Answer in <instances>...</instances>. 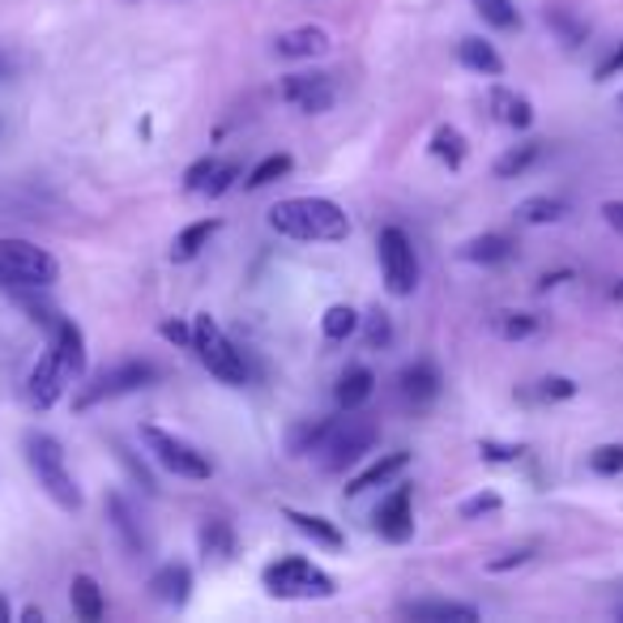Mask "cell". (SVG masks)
Instances as JSON below:
<instances>
[{"label":"cell","mask_w":623,"mask_h":623,"mask_svg":"<svg viewBox=\"0 0 623 623\" xmlns=\"http://www.w3.org/2000/svg\"><path fill=\"white\" fill-rule=\"evenodd\" d=\"M376 257H380V273H384V291L398 299L414 295L419 287V257H414V244L402 227H384L376 240Z\"/></svg>","instance_id":"9c48e42d"},{"label":"cell","mask_w":623,"mask_h":623,"mask_svg":"<svg viewBox=\"0 0 623 623\" xmlns=\"http://www.w3.org/2000/svg\"><path fill=\"white\" fill-rule=\"evenodd\" d=\"M546 402H569V398H576V380L569 376H546L539 389Z\"/></svg>","instance_id":"ee69618b"},{"label":"cell","mask_w":623,"mask_h":623,"mask_svg":"<svg viewBox=\"0 0 623 623\" xmlns=\"http://www.w3.org/2000/svg\"><path fill=\"white\" fill-rule=\"evenodd\" d=\"M539 159H542V145H539V141L513 145L509 154H500V159H495V175H500V180H516V175H525V171L539 163Z\"/></svg>","instance_id":"4dcf8cb0"},{"label":"cell","mask_w":623,"mask_h":623,"mask_svg":"<svg viewBox=\"0 0 623 623\" xmlns=\"http://www.w3.org/2000/svg\"><path fill=\"white\" fill-rule=\"evenodd\" d=\"M363 338H368V346H372V351H384V346L393 342V325H389V316H384L380 308L368 316V333H363Z\"/></svg>","instance_id":"b9f144b4"},{"label":"cell","mask_w":623,"mask_h":623,"mask_svg":"<svg viewBox=\"0 0 623 623\" xmlns=\"http://www.w3.org/2000/svg\"><path fill=\"white\" fill-rule=\"evenodd\" d=\"M491 111H495L500 124H509V129H516V133L534 124V103H530L525 94L509 90V86H495V90H491Z\"/></svg>","instance_id":"603a6c76"},{"label":"cell","mask_w":623,"mask_h":623,"mask_svg":"<svg viewBox=\"0 0 623 623\" xmlns=\"http://www.w3.org/2000/svg\"><path fill=\"white\" fill-rule=\"evenodd\" d=\"M48 342H52L56 354H60V363H64L69 380L86 376V333H82V325H78L73 316H60Z\"/></svg>","instance_id":"e0dca14e"},{"label":"cell","mask_w":623,"mask_h":623,"mask_svg":"<svg viewBox=\"0 0 623 623\" xmlns=\"http://www.w3.org/2000/svg\"><path fill=\"white\" fill-rule=\"evenodd\" d=\"M111 449H115V458H120V465H124V470H129V474H133V483L141 491H145V495H159V479H154V474H150V465H145V461L137 458L133 449H129V444H124V440H115V435H111Z\"/></svg>","instance_id":"d6a6232c"},{"label":"cell","mask_w":623,"mask_h":623,"mask_svg":"<svg viewBox=\"0 0 623 623\" xmlns=\"http://www.w3.org/2000/svg\"><path fill=\"white\" fill-rule=\"evenodd\" d=\"M270 227L295 244H342L351 240V214L329 197H287L270 210Z\"/></svg>","instance_id":"6da1fadb"},{"label":"cell","mask_w":623,"mask_h":623,"mask_svg":"<svg viewBox=\"0 0 623 623\" xmlns=\"http://www.w3.org/2000/svg\"><path fill=\"white\" fill-rule=\"evenodd\" d=\"M60 282V261L30 240H0V291H48Z\"/></svg>","instance_id":"3957f363"},{"label":"cell","mask_w":623,"mask_h":623,"mask_svg":"<svg viewBox=\"0 0 623 623\" xmlns=\"http://www.w3.org/2000/svg\"><path fill=\"white\" fill-rule=\"evenodd\" d=\"M150 597L163 606H189L192 597V569L184 560H167L163 569L150 576Z\"/></svg>","instance_id":"2e32d148"},{"label":"cell","mask_w":623,"mask_h":623,"mask_svg":"<svg viewBox=\"0 0 623 623\" xmlns=\"http://www.w3.org/2000/svg\"><path fill=\"white\" fill-rule=\"evenodd\" d=\"M504 509V500H500V491H474L470 500H461V521H479V516L488 513H500Z\"/></svg>","instance_id":"74e56055"},{"label":"cell","mask_w":623,"mask_h":623,"mask_svg":"<svg viewBox=\"0 0 623 623\" xmlns=\"http://www.w3.org/2000/svg\"><path fill=\"white\" fill-rule=\"evenodd\" d=\"M479 18L488 22L491 30H516L521 27V13H516L513 0H474Z\"/></svg>","instance_id":"d590c367"},{"label":"cell","mask_w":623,"mask_h":623,"mask_svg":"<svg viewBox=\"0 0 623 623\" xmlns=\"http://www.w3.org/2000/svg\"><path fill=\"white\" fill-rule=\"evenodd\" d=\"M218 231H222V218H201V222H189L180 235H175V244H171V261H197L205 248H210V240H214Z\"/></svg>","instance_id":"7402d4cb"},{"label":"cell","mask_w":623,"mask_h":623,"mask_svg":"<svg viewBox=\"0 0 623 623\" xmlns=\"http://www.w3.org/2000/svg\"><path fill=\"white\" fill-rule=\"evenodd\" d=\"M354 329H359V312H354L351 303H333L325 316H321V333H325L329 342H346Z\"/></svg>","instance_id":"836d02e7"},{"label":"cell","mask_w":623,"mask_h":623,"mask_svg":"<svg viewBox=\"0 0 623 623\" xmlns=\"http://www.w3.org/2000/svg\"><path fill=\"white\" fill-rule=\"evenodd\" d=\"M458 60L470 73H483V78H500L504 73V56L495 52L488 39H461Z\"/></svg>","instance_id":"83f0119b"},{"label":"cell","mask_w":623,"mask_h":623,"mask_svg":"<svg viewBox=\"0 0 623 623\" xmlns=\"http://www.w3.org/2000/svg\"><path fill=\"white\" fill-rule=\"evenodd\" d=\"M141 444H145V453L159 461L167 474H175V479H189V483L214 479V461H210V453H201L184 435L163 432V428L150 423V428H141Z\"/></svg>","instance_id":"ba28073f"},{"label":"cell","mask_w":623,"mask_h":623,"mask_svg":"<svg viewBox=\"0 0 623 623\" xmlns=\"http://www.w3.org/2000/svg\"><path fill=\"white\" fill-rule=\"evenodd\" d=\"M611 299H615V303H623V278L615 282V291H611Z\"/></svg>","instance_id":"816d5d0a"},{"label":"cell","mask_w":623,"mask_h":623,"mask_svg":"<svg viewBox=\"0 0 623 623\" xmlns=\"http://www.w3.org/2000/svg\"><path fill=\"white\" fill-rule=\"evenodd\" d=\"M516 244L509 235H500V231H488V235H474L470 244L461 248V257L470 261V265H509L513 261Z\"/></svg>","instance_id":"cb8c5ba5"},{"label":"cell","mask_w":623,"mask_h":623,"mask_svg":"<svg viewBox=\"0 0 623 623\" xmlns=\"http://www.w3.org/2000/svg\"><path fill=\"white\" fill-rule=\"evenodd\" d=\"M620 111H623V94H620Z\"/></svg>","instance_id":"db71d44e"},{"label":"cell","mask_w":623,"mask_h":623,"mask_svg":"<svg viewBox=\"0 0 623 623\" xmlns=\"http://www.w3.org/2000/svg\"><path fill=\"white\" fill-rule=\"evenodd\" d=\"M602 218H606V227H615L623 235V201H602Z\"/></svg>","instance_id":"c3c4849f"},{"label":"cell","mask_w":623,"mask_h":623,"mask_svg":"<svg viewBox=\"0 0 623 623\" xmlns=\"http://www.w3.org/2000/svg\"><path fill=\"white\" fill-rule=\"evenodd\" d=\"M218 163H222V159H214V154H201V159H197V163L184 171V189H189V192H205V184L214 180Z\"/></svg>","instance_id":"ab89813d"},{"label":"cell","mask_w":623,"mask_h":623,"mask_svg":"<svg viewBox=\"0 0 623 623\" xmlns=\"http://www.w3.org/2000/svg\"><path fill=\"white\" fill-rule=\"evenodd\" d=\"M564 214H569V201H564V197H546V192H539V197H525V201L516 205V218H521V222H530V227L560 222Z\"/></svg>","instance_id":"f1b7e54d"},{"label":"cell","mask_w":623,"mask_h":623,"mask_svg":"<svg viewBox=\"0 0 623 623\" xmlns=\"http://www.w3.org/2000/svg\"><path fill=\"white\" fill-rule=\"evenodd\" d=\"M291 167H295V159L291 154H265L261 163L248 171V189H270L273 180H282V175H291Z\"/></svg>","instance_id":"e575fe53"},{"label":"cell","mask_w":623,"mask_h":623,"mask_svg":"<svg viewBox=\"0 0 623 623\" xmlns=\"http://www.w3.org/2000/svg\"><path fill=\"white\" fill-rule=\"evenodd\" d=\"M333 52V34L325 27H295V30H282L278 39H273V56H282V60H316V56H329Z\"/></svg>","instance_id":"5bb4252c"},{"label":"cell","mask_w":623,"mask_h":623,"mask_svg":"<svg viewBox=\"0 0 623 623\" xmlns=\"http://www.w3.org/2000/svg\"><path fill=\"white\" fill-rule=\"evenodd\" d=\"M278 94H282V103H291L303 115H325L338 103V82L325 69H308V73H287L278 82Z\"/></svg>","instance_id":"30bf717a"},{"label":"cell","mask_w":623,"mask_h":623,"mask_svg":"<svg viewBox=\"0 0 623 623\" xmlns=\"http://www.w3.org/2000/svg\"><path fill=\"white\" fill-rule=\"evenodd\" d=\"M372 393H376V372L363 368V363L346 368L342 380H338V389H333V398H338V406L342 410H363L368 402H372Z\"/></svg>","instance_id":"44dd1931"},{"label":"cell","mask_w":623,"mask_h":623,"mask_svg":"<svg viewBox=\"0 0 623 623\" xmlns=\"http://www.w3.org/2000/svg\"><path fill=\"white\" fill-rule=\"evenodd\" d=\"M465 154H470V145H465L461 129H453V124H440V129L432 133V159H440V163H449L453 171H458V167L465 163Z\"/></svg>","instance_id":"f546056e"},{"label":"cell","mask_w":623,"mask_h":623,"mask_svg":"<svg viewBox=\"0 0 623 623\" xmlns=\"http://www.w3.org/2000/svg\"><path fill=\"white\" fill-rule=\"evenodd\" d=\"M590 470L602 474V479H615L623 470V444H597L590 453Z\"/></svg>","instance_id":"f35d334b"},{"label":"cell","mask_w":623,"mask_h":623,"mask_svg":"<svg viewBox=\"0 0 623 623\" xmlns=\"http://www.w3.org/2000/svg\"><path fill=\"white\" fill-rule=\"evenodd\" d=\"M22 620H27V623H43V611H39V606H27V611H22Z\"/></svg>","instance_id":"f907efd6"},{"label":"cell","mask_w":623,"mask_h":623,"mask_svg":"<svg viewBox=\"0 0 623 623\" xmlns=\"http://www.w3.org/2000/svg\"><path fill=\"white\" fill-rule=\"evenodd\" d=\"M542 329V321L534 312H500L495 316V333L504 338V342H525V338H534Z\"/></svg>","instance_id":"1f68e13d"},{"label":"cell","mask_w":623,"mask_h":623,"mask_svg":"<svg viewBox=\"0 0 623 623\" xmlns=\"http://www.w3.org/2000/svg\"><path fill=\"white\" fill-rule=\"evenodd\" d=\"M240 175H244V167L235 163V159H222V163H218V171H214V180L205 184V197H222V192H231Z\"/></svg>","instance_id":"60d3db41"},{"label":"cell","mask_w":623,"mask_h":623,"mask_svg":"<svg viewBox=\"0 0 623 623\" xmlns=\"http://www.w3.org/2000/svg\"><path fill=\"white\" fill-rule=\"evenodd\" d=\"M108 521H111V530H115V539L124 542V551H129V555H137V560H145V555H150V534L141 530L133 504H129L120 491H108Z\"/></svg>","instance_id":"9a60e30c"},{"label":"cell","mask_w":623,"mask_h":623,"mask_svg":"<svg viewBox=\"0 0 623 623\" xmlns=\"http://www.w3.org/2000/svg\"><path fill=\"white\" fill-rule=\"evenodd\" d=\"M22 453H27V465H30V474H34V483L43 488V495L52 500L56 509L78 513L86 500H82V488H78L73 474H69V461H64L60 440L48 432H39V428H30V432L22 435Z\"/></svg>","instance_id":"7a4b0ae2"},{"label":"cell","mask_w":623,"mask_h":623,"mask_svg":"<svg viewBox=\"0 0 623 623\" xmlns=\"http://www.w3.org/2000/svg\"><path fill=\"white\" fill-rule=\"evenodd\" d=\"M159 376H163L159 363H150V359H124V363H115L108 372H99L94 380H86L82 389H78V398H73V410H94L103 406V402H115V398H129L137 389H150Z\"/></svg>","instance_id":"52a82bcc"},{"label":"cell","mask_w":623,"mask_h":623,"mask_svg":"<svg viewBox=\"0 0 623 623\" xmlns=\"http://www.w3.org/2000/svg\"><path fill=\"white\" fill-rule=\"evenodd\" d=\"M9 615H13V611H9V602L0 597V620H9Z\"/></svg>","instance_id":"f5cc1de1"},{"label":"cell","mask_w":623,"mask_h":623,"mask_svg":"<svg viewBox=\"0 0 623 623\" xmlns=\"http://www.w3.org/2000/svg\"><path fill=\"white\" fill-rule=\"evenodd\" d=\"M410 470V453L406 449H398V453H384V458H376L368 470H359L351 479V488H346V500H359L363 491L372 488H384V483H393L398 474H406Z\"/></svg>","instance_id":"d6986e66"},{"label":"cell","mask_w":623,"mask_h":623,"mask_svg":"<svg viewBox=\"0 0 623 623\" xmlns=\"http://www.w3.org/2000/svg\"><path fill=\"white\" fill-rule=\"evenodd\" d=\"M572 278V270H555V273H542L539 278V291H551V287H564Z\"/></svg>","instance_id":"681fc988"},{"label":"cell","mask_w":623,"mask_h":623,"mask_svg":"<svg viewBox=\"0 0 623 623\" xmlns=\"http://www.w3.org/2000/svg\"><path fill=\"white\" fill-rule=\"evenodd\" d=\"M372 525H376L380 539L393 542V546H402V542L414 539V491L410 488L389 491L376 504V513H372Z\"/></svg>","instance_id":"8fae6325"},{"label":"cell","mask_w":623,"mask_h":623,"mask_svg":"<svg viewBox=\"0 0 623 623\" xmlns=\"http://www.w3.org/2000/svg\"><path fill=\"white\" fill-rule=\"evenodd\" d=\"M329 428H333V419H299L295 428L287 432V453L291 458H316Z\"/></svg>","instance_id":"484cf974"},{"label":"cell","mask_w":623,"mask_h":623,"mask_svg":"<svg viewBox=\"0 0 623 623\" xmlns=\"http://www.w3.org/2000/svg\"><path fill=\"white\" fill-rule=\"evenodd\" d=\"M440 368H435L432 359H414L402 368V376H398V393H402V402L410 410H428L440 398Z\"/></svg>","instance_id":"4fadbf2b"},{"label":"cell","mask_w":623,"mask_h":623,"mask_svg":"<svg viewBox=\"0 0 623 623\" xmlns=\"http://www.w3.org/2000/svg\"><path fill=\"white\" fill-rule=\"evenodd\" d=\"M159 333H163L167 342H175V346H189V351H192V325H184V321H163V325H159Z\"/></svg>","instance_id":"bcb514c9"},{"label":"cell","mask_w":623,"mask_h":623,"mask_svg":"<svg viewBox=\"0 0 623 623\" xmlns=\"http://www.w3.org/2000/svg\"><path fill=\"white\" fill-rule=\"evenodd\" d=\"M546 27L555 30L569 48H581V43H585V34H590V27H585V22H576L569 9H546Z\"/></svg>","instance_id":"8d00e7d4"},{"label":"cell","mask_w":623,"mask_h":623,"mask_svg":"<svg viewBox=\"0 0 623 623\" xmlns=\"http://www.w3.org/2000/svg\"><path fill=\"white\" fill-rule=\"evenodd\" d=\"M479 453H483V461H491V465H509V461H521V444H500V440H483L479 444Z\"/></svg>","instance_id":"7bdbcfd3"},{"label":"cell","mask_w":623,"mask_h":623,"mask_svg":"<svg viewBox=\"0 0 623 623\" xmlns=\"http://www.w3.org/2000/svg\"><path fill=\"white\" fill-rule=\"evenodd\" d=\"M380 440V428L372 419H363L359 410H346V419H333V428H329L325 444H321V465H325L329 474H342V470H351L354 461H363L372 449H376Z\"/></svg>","instance_id":"8992f818"},{"label":"cell","mask_w":623,"mask_h":623,"mask_svg":"<svg viewBox=\"0 0 623 623\" xmlns=\"http://www.w3.org/2000/svg\"><path fill=\"white\" fill-rule=\"evenodd\" d=\"M534 560V551L530 546H521V551H504V555H495L488 564V572H509V569H521V564H530Z\"/></svg>","instance_id":"f6af8a7d"},{"label":"cell","mask_w":623,"mask_h":623,"mask_svg":"<svg viewBox=\"0 0 623 623\" xmlns=\"http://www.w3.org/2000/svg\"><path fill=\"white\" fill-rule=\"evenodd\" d=\"M402 615L432 623H474L479 620V606L453 602V597H419V602H402Z\"/></svg>","instance_id":"ac0fdd59"},{"label":"cell","mask_w":623,"mask_h":623,"mask_svg":"<svg viewBox=\"0 0 623 623\" xmlns=\"http://www.w3.org/2000/svg\"><path fill=\"white\" fill-rule=\"evenodd\" d=\"M287 521H291V525H295L299 534H303V539H312V542H321V546H329V551H342V546H346V534H342V530H338V525H333V521H329V516H316V513H299V509H287Z\"/></svg>","instance_id":"d4e9b609"},{"label":"cell","mask_w":623,"mask_h":623,"mask_svg":"<svg viewBox=\"0 0 623 623\" xmlns=\"http://www.w3.org/2000/svg\"><path fill=\"white\" fill-rule=\"evenodd\" d=\"M261 585H265L270 597H287V602H312V597L321 602V597L338 594V581L321 564L303 560V555H282V560L265 564Z\"/></svg>","instance_id":"277c9868"},{"label":"cell","mask_w":623,"mask_h":623,"mask_svg":"<svg viewBox=\"0 0 623 623\" xmlns=\"http://www.w3.org/2000/svg\"><path fill=\"white\" fill-rule=\"evenodd\" d=\"M192 351L197 359L205 363V372L222 384H231V389H244L248 384V363H244V351H235V342L222 333L210 312H197L192 316Z\"/></svg>","instance_id":"5b68a950"},{"label":"cell","mask_w":623,"mask_h":623,"mask_svg":"<svg viewBox=\"0 0 623 623\" xmlns=\"http://www.w3.org/2000/svg\"><path fill=\"white\" fill-rule=\"evenodd\" d=\"M69 602H73V615L82 623H99L103 620V611H108V602H103V590H99V581L94 576H73V585H69Z\"/></svg>","instance_id":"4316f807"},{"label":"cell","mask_w":623,"mask_h":623,"mask_svg":"<svg viewBox=\"0 0 623 623\" xmlns=\"http://www.w3.org/2000/svg\"><path fill=\"white\" fill-rule=\"evenodd\" d=\"M197 551H201L205 564H231V560H235V530H231V521H222V516L201 521V530H197Z\"/></svg>","instance_id":"ffe728a7"},{"label":"cell","mask_w":623,"mask_h":623,"mask_svg":"<svg viewBox=\"0 0 623 623\" xmlns=\"http://www.w3.org/2000/svg\"><path fill=\"white\" fill-rule=\"evenodd\" d=\"M64 384H69V372H64V363H60V354L56 346L48 342V351L39 354V363L30 368L27 376V398L34 410H48L60 402V393H64Z\"/></svg>","instance_id":"7c38bea8"},{"label":"cell","mask_w":623,"mask_h":623,"mask_svg":"<svg viewBox=\"0 0 623 623\" xmlns=\"http://www.w3.org/2000/svg\"><path fill=\"white\" fill-rule=\"evenodd\" d=\"M615 73H623V43H620V48H615V52H611V56H606L602 64H597L594 82H611Z\"/></svg>","instance_id":"7dc6e473"}]
</instances>
